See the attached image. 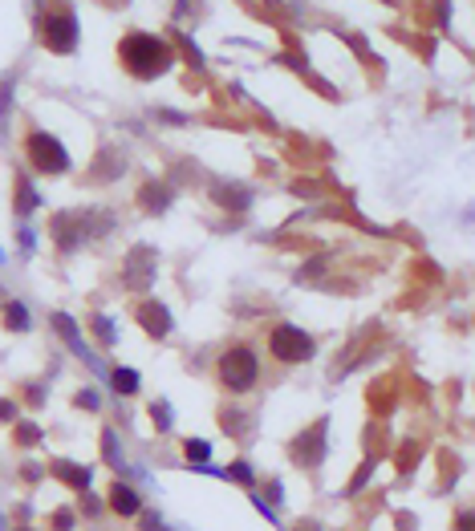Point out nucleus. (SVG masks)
Wrapping results in <instances>:
<instances>
[{"mask_svg": "<svg viewBox=\"0 0 475 531\" xmlns=\"http://www.w3.org/2000/svg\"><path fill=\"white\" fill-rule=\"evenodd\" d=\"M118 57H122V65H126L138 81L159 78V73H167L171 61H175V53H171V45H167L163 37H155V32H138V29L122 37Z\"/></svg>", "mask_w": 475, "mask_h": 531, "instance_id": "f257e3e1", "label": "nucleus"}, {"mask_svg": "<svg viewBox=\"0 0 475 531\" xmlns=\"http://www.w3.org/2000/svg\"><path fill=\"white\" fill-rule=\"evenodd\" d=\"M220 386L228 389V393H248V389L260 382V357L252 353L248 345H232L228 353L220 357Z\"/></svg>", "mask_w": 475, "mask_h": 531, "instance_id": "f03ea898", "label": "nucleus"}, {"mask_svg": "<svg viewBox=\"0 0 475 531\" xmlns=\"http://www.w3.org/2000/svg\"><path fill=\"white\" fill-rule=\"evenodd\" d=\"M268 349L277 361L284 365H305L313 353H317V341L305 333V329H296V324H277L272 333H268Z\"/></svg>", "mask_w": 475, "mask_h": 531, "instance_id": "7ed1b4c3", "label": "nucleus"}, {"mask_svg": "<svg viewBox=\"0 0 475 531\" xmlns=\"http://www.w3.org/2000/svg\"><path fill=\"white\" fill-rule=\"evenodd\" d=\"M25 154H29V162H33L37 171H45V175H61V171L69 166L66 146L57 142L53 134H45V130H29V138H25Z\"/></svg>", "mask_w": 475, "mask_h": 531, "instance_id": "20e7f679", "label": "nucleus"}, {"mask_svg": "<svg viewBox=\"0 0 475 531\" xmlns=\"http://www.w3.org/2000/svg\"><path fill=\"white\" fill-rule=\"evenodd\" d=\"M45 45L53 49V53H73V45H78V16H73V8H49V16H45Z\"/></svg>", "mask_w": 475, "mask_h": 531, "instance_id": "39448f33", "label": "nucleus"}, {"mask_svg": "<svg viewBox=\"0 0 475 531\" xmlns=\"http://www.w3.org/2000/svg\"><path fill=\"white\" fill-rule=\"evenodd\" d=\"M138 321H143V329H147L150 337H167L171 333V312L159 300H147V305L138 308Z\"/></svg>", "mask_w": 475, "mask_h": 531, "instance_id": "423d86ee", "label": "nucleus"}, {"mask_svg": "<svg viewBox=\"0 0 475 531\" xmlns=\"http://www.w3.org/2000/svg\"><path fill=\"white\" fill-rule=\"evenodd\" d=\"M212 199L220 203V207H228V211H244L248 203H252L248 187H240V183H215V187H212Z\"/></svg>", "mask_w": 475, "mask_h": 531, "instance_id": "0eeeda50", "label": "nucleus"}, {"mask_svg": "<svg viewBox=\"0 0 475 531\" xmlns=\"http://www.w3.org/2000/svg\"><path fill=\"white\" fill-rule=\"evenodd\" d=\"M110 511H114V515H138V511H143L138 491H134V487L114 483V487H110Z\"/></svg>", "mask_w": 475, "mask_h": 531, "instance_id": "6e6552de", "label": "nucleus"}, {"mask_svg": "<svg viewBox=\"0 0 475 531\" xmlns=\"http://www.w3.org/2000/svg\"><path fill=\"white\" fill-rule=\"evenodd\" d=\"M167 203H171V191H167L163 183H147V187L138 191V207L143 211H155V215H159V211H167Z\"/></svg>", "mask_w": 475, "mask_h": 531, "instance_id": "1a4fd4ad", "label": "nucleus"}, {"mask_svg": "<svg viewBox=\"0 0 475 531\" xmlns=\"http://www.w3.org/2000/svg\"><path fill=\"white\" fill-rule=\"evenodd\" d=\"M122 166H126V159L118 154V150H102V159H98V166L90 171V175L98 178V183H110L114 175H122Z\"/></svg>", "mask_w": 475, "mask_h": 531, "instance_id": "9d476101", "label": "nucleus"}, {"mask_svg": "<svg viewBox=\"0 0 475 531\" xmlns=\"http://www.w3.org/2000/svg\"><path fill=\"white\" fill-rule=\"evenodd\" d=\"M53 475L66 479L69 487H90V470H82L78 463H53Z\"/></svg>", "mask_w": 475, "mask_h": 531, "instance_id": "9b49d317", "label": "nucleus"}, {"mask_svg": "<svg viewBox=\"0 0 475 531\" xmlns=\"http://www.w3.org/2000/svg\"><path fill=\"white\" fill-rule=\"evenodd\" d=\"M4 329H8V333L29 329V308L20 305V300H8V308H4Z\"/></svg>", "mask_w": 475, "mask_h": 531, "instance_id": "f8f14e48", "label": "nucleus"}, {"mask_svg": "<svg viewBox=\"0 0 475 531\" xmlns=\"http://www.w3.org/2000/svg\"><path fill=\"white\" fill-rule=\"evenodd\" d=\"M114 389L118 393H134V389H138V373L134 370H114Z\"/></svg>", "mask_w": 475, "mask_h": 531, "instance_id": "ddd939ff", "label": "nucleus"}, {"mask_svg": "<svg viewBox=\"0 0 475 531\" xmlns=\"http://www.w3.org/2000/svg\"><path fill=\"white\" fill-rule=\"evenodd\" d=\"M13 85H17V78H13V73L0 81V122L8 118V106H13Z\"/></svg>", "mask_w": 475, "mask_h": 531, "instance_id": "4468645a", "label": "nucleus"}, {"mask_svg": "<svg viewBox=\"0 0 475 531\" xmlns=\"http://www.w3.org/2000/svg\"><path fill=\"white\" fill-rule=\"evenodd\" d=\"M33 203H37L33 187H25V183H17V211H20V215H29V211H33Z\"/></svg>", "mask_w": 475, "mask_h": 531, "instance_id": "2eb2a0df", "label": "nucleus"}, {"mask_svg": "<svg viewBox=\"0 0 475 531\" xmlns=\"http://www.w3.org/2000/svg\"><path fill=\"white\" fill-rule=\"evenodd\" d=\"M183 454H187V458H196V463H208V442H183Z\"/></svg>", "mask_w": 475, "mask_h": 531, "instance_id": "dca6fc26", "label": "nucleus"}, {"mask_svg": "<svg viewBox=\"0 0 475 531\" xmlns=\"http://www.w3.org/2000/svg\"><path fill=\"white\" fill-rule=\"evenodd\" d=\"M78 405H82V410H98V393H94V389H82V393H78Z\"/></svg>", "mask_w": 475, "mask_h": 531, "instance_id": "f3484780", "label": "nucleus"}, {"mask_svg": "<svg viewBox=\"0 0 475 531\" xmlns=\"http://www.w3.org/2000/svg\"><path fill=\"white\" fill-rule=\"evenodd\" d=\"M37 438H41L37 434V426H20L17 430V442H37Z\"/></svg>", "mask_w": 475, "mask_h": 531, "instance_id": "a211bd4d", "label": "nucleus"}, {"mask_svg": "<svg viewBox=\"0 0 475 531\" xmlns=\"http://www.w3.org/2000/svg\"><path fill=\"white\" fill-rule=\"evenodd\" d=\"M143 531H163V523H159V519H150V515H147V519H143Z\"/></svg>", "mask_w": 475, "mask_h": 531, "instance_id": "6ab92c4d", "label": "nucleus"}]
</instances>
